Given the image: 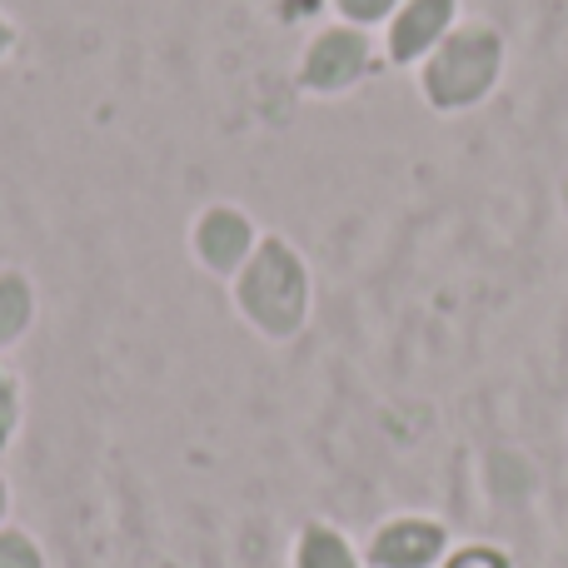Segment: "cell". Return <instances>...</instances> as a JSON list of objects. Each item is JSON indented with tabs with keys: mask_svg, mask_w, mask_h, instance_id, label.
<instances>
[{
	"mask_svg": "<svg viewBox=\"0 0 568 568\" xmlns=\"http://www.w3.org/2000/svg\"><path fill=\"white\" fill-rule=\"evenodd\" d=\"M504 70V40L489 26L454 30L434 45L429 65H424V95L434 110H469L499 85Z\"/></svg>",
	"mask_w": 568,
	"mask_h": 568,
	"instance_id": "obj_1",
	"label": "cell"
},
{
	"mask_svg": "<svg viewBox=\"0 0 568 568\" xmlns=\"http://www.w3.org/2000/svg\"><path fill=\"white\" fill-rule=\"evenodd\" d=\"M240 304L270 334H290L304 320V265L284 245L270 240L255 265L240 275Z\"/></svg>",
	"mask_w": 568,
	"mask_h": 568,
	"instance_id": "obj_2",
	"label": "cell"
},
{
	"mask_svg": "<svg viewBox=\"0 0 568 568\" xmlns=\"http://www.w3.org/2000/svg\"><path fill=\"white\" fill-rule=\"evenodd\" d=\"M364 60H369V45L354 30H329V36L314 40L310 60H304V85L310 90H344L364 75Z\"/></svg>",
	"mask_w": 568,
	"mask_h": 568,
	"instance_id": "obj_3",
	"label": "cell"
},
{
	"mask_svg": "<svg viewBox=\"0 0 568 568\" xmlns=\"http://www.w3.org/2000/svg\"><path fill=\"white\" fill-rule=\"evenodd\" d=\"M454 20V0H409L389 30V55L394 60H419L444 40Z\"/></svg>",
	"mask_w": 568,
	"mask_h": 568,
	"instance_id": "obj_4",
	"label": "cell"
},
{
	"mask_svg": "<svg viewBox=\"0 0 568 568\" xmlns=\"http://www.w3.org/2000/svg\"><path fill=\"white\" fill-rule=\"evenodd\" d=\"M439 549H444V534L434 529V524L404 519V524H389V529L374 539V564L379 568H424V564H434Z\"/></svg>",
	"mask_w": 568,
	"mask_h": 568,
	"instance_id": "obj_5",
	"label": "cell"
},
{
	"mask_svg": "<svg viewBox=\"0 0 568 568\" xmlns=\"http://www.w3.org/2000/svg\"><path fill=\"white\" fill-rule=\"evenodd\" d=\"M195 245L215 270H235V260L250 250V225L240 215H230V210H215V215L200 225Z\"/></svg>",
	"mask_w": 568,
	"mask_h": 568,
	"instance_id": "obj_6",
	"label": "cell"
},
{
	"mask_svg": "<svg viewBox=\"0 0 568 568\" xmlns=\"http://www.w3.org/2000/svg\"><path fill=\"white\" fill-rule=\"evenodd\" d=\"M300 568H354V554L344 549L339 534L314 529L310 539H304V549H300Z\"/></svg>",
	"mask_w": 568,
	"mask_h": 568,
	"instance_id": "obj_7",
	"label": "cell"
},
{
	"mask_svg": "<svg viewBox=\"0 0 568 568\" xmlns=\"http://www.w3.org/2000/svg\"><path fill=\"white\" fill-rule=\"evenodd\" d=\"M26 314H30V294L20 280H0V344L16 339L26 329Z\"/></svg>",
	"mask_w": 568,
	"mask_h": 568,
	"instance_id": "obj_8",
	"label": "cell"
},
{
	"mask_svg": "<svg viewBox=\"0 0 568 568\" xmlns=\"http://www.w3.org/2000/svg\"><path fill=\"white\" fill-rule=\"evenodd\" d=\"M0 568H40V559L20 534H6V539H0Z\"/></svg>",
	"mask_w": 568,
	"mask_h": 568,
	"instance_id": "obj_9",
	"label": "cell"
},
{
	"mask_svg": "<svg viewBox=\"0 0 568 568\" xmlns=\"http://www.w3.org/2000/svg\"><path fill=\"white\" fill-rule=\"evenodd\" d=\"M339 10L354 16V20H379V16L394 10V0H339Z\"/></svg>",
	"mask_w": 568,
	"mask_h": 568,
	"instance_id": "obj_10",
	"label": "cell"
},
{
	"mask_svg": "<svg viewBox=\"0 0 568 568\" xmlns=\"http://www.w3.org/2000/svg\"><path fill=\"white\" fill-rule=\"evenodd\" d=\"M449 568H509V559H504V554H494V549H464Z\"/></svg>",
	"mask_w": 568,
	"mask_h": 568,
	"instance_id": "obj_11",
	"label": "cell"
},
{
	"mask_svg": "<svg viewBox=\"0 0 568 568\" xmlns=\"http://www.w3.org/2000/svg\"><path fill=\"white\" fill-rule=\"evenodd\" d=\"M10 419H16V399H10V384H6V374H0V439L10 434Z\"/></svg>",
	"mask_w": 568,
	"mask_h": 568,
	"instance_id": "obj_12",
	"label": "cell"
},
{
	"mask_svg": "<svg viewBox=\"0 0 568 568\" xmlns=\"http://www.w3.org/2000/svg\"><path fill=\"white\" fill-rule=\"evenodd\" d=\"M564 205H568V180H564Z\"/></svg>",
	"mask_w": 568,
	"mask_h": 568,
	"instance_id": "obj_13",
	"label": "cell"
},
{
	"mask_svg": "<svg viewBox=\"0 0 568 568\" xmlns=\"http://www.w3.org/2000/svg\"><path fill=\"white\" fill-rule=\"evenodd\" d=\"M0 509H6V489H0Z\"/></svg>",
	"mask_w": 568,
	"mask_h": 568,
	"instance_id": "obj_14",
	"label": "cell"
},
{
	"mask_svg": "<svg viewBox=\"0 0 568 568\" xmlns=\"http://www.w3.org/2000/svg\"><path fill=\"white\" fill-rule=\"evenodd\" d=\"M0 45H6V30H0Z\"/></svg>",
	"mask_w": 568,
	"mask_h": 568,
	"instance_id": "obj_15",
	"label": "cell"
}]
</instances>
